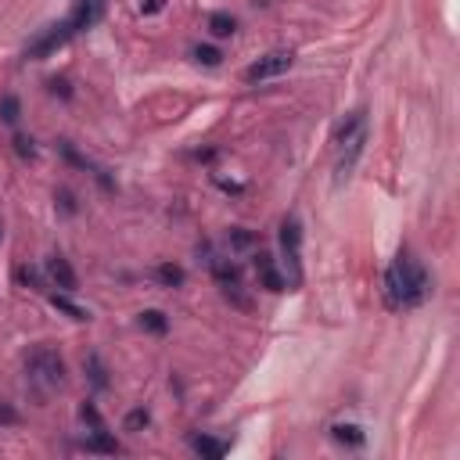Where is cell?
<instances>
[{
  "label": "cell",
  "instance_id": "1",
  "mask_svg": "<svg viewBox=\"0 0 460 460\" xmlns=\"http://www.w3.org/2000/svg\"><path fill=\"white\" fill-rule=\"evenodd\" d=\"M428 291H432V281L421 259H414L410 252H399L392 266L385 270V302L392 309H417L428 299Z\"/></svg>",
  "mask_w": 460,
  "mask_h": 460
},
{
  "label": "cell",
  "instance_id": "2",
  "mask_svg": "<svg viewBox=\"0 0 460 460\" xmlns=\"http://www.w3.org/2000/svg\"><path fill=\"white\" fill-rule=\"evenodd\" d=\"M104 8H108V0H76V8L68 11L65 22L44 29V33L26 47V54H29V58H47L50 50L65 47L72 36H80V33H86V29H94L101 18H104Z\"/></svg>",
  "mask_w": 460,
  "mask_h": 460
},
{
  "label": "cell",
  "instance_id": "3",
  "mask_svg": "<svg viewBox=\"0 0 460 460\" xmlns=\"http://www.w3.org/2000/svg\"><path fill=\"white\" fill-rule=\"evenodd\" d=\"M363 144H367V112L356 108V112H349L338 122V130H335V148H338L335 173H338V180H345L349 173L356 169V162L363 155Z\"/></svg>",
  "mask_w": 460,
  "mask_h": 460
},
{
  "label": "cell",
  "instance_id": "4",
  "mask_svg": "<svg viewBox=\"0 0 460 460\" xmlns=\"http://www.w3.org/2000/svg\"><path fill=\"white\" fill-rule=\"evenodd\" d=\"M26 381L33 392L40 396H50L54 389L65 385V360L54 345H36L29 360H26Z\"/></svg>",
  "mask_w": 460,
  "mask_h": 460
},
{
  "label": "cell",
  "instance_id": "5",
  "mask_svg": "<svg viewBox=\"0 0 460 460\" xmlns=\"http://www.w3.org/2000/svg\"><path fill=\"white\" fill-rule=\"evenodd\" d=\"M281 248H284V281L291 288L302 284V223L299 216H288L281 223Z\"/></svg>",
  "mask_w": 460,
  "mask_h": 460
},
{
  "label": "cell",
  "instance_id": "6",
  "mask_svg": "<svg viewBox=\"0 0 460 460\" xmlns=\"http://www.w3.org/2000/svg\"><path fill=\"white\" fill-rule=\"evenodd\" d=\"M295 65V50H270L263 54L259 62H252L245 68V83H266V80H277Z\"/></svg>",
  "mask_w": 460,
  "mask_h": 460
},
{
  "label": "cell",
  "instance_id": "7",
  "mask_svg": "<svg viewBox=\"0 0 460 460\" xmlns=\"http://www.w3.org/2000/svg\"><path fill=\"white\" fill-rule=\"evenodd\" d=\"M255 277H259V288H266V291H284L288 288L284 273L277 270V259H273L270 252H255Z\"/></svg>",
  "mask_w": 460,
  "mask_h": 460
},
{
  "label": "cell",
  "instance_id": "8",
  "mask_svg": "<svg viewBox=\"0 0 460 460\" xmlns=\"http://www.w3.org/2000/svg\"><path fill=\"white\" fill-rule=\"evenodd\" d=\"M47 277H50L54 288H62L65 295H72V291L80 288V277H76V270H72V263L65 255H50L47 259Z\"/></svg>",
  "mask_w": 460,
  "mask_h": 460
},
{
  "label": "cell",
  "instance_id": "9",
  "mask_svg": "<svg viewBox=\"0 0 460 460\" xmlns=\"http://www.w3.org/2000/svg\"><path fill=\"white\" fill-rule=\"evenodd\" d=\"M212 277H216V284L223 288V295L230 299H237V291H241V273H237V266L234 263H227V259H212ZM241 302V299H237Z\"/></svg>",
  "mask_w": 460,
  "mask_h": 460
},
{
  "label": "cell",
  "instance_id": "10",
  "mask_svg": "<svg viewBox=\"0 0 460 460\" xmlns=\"http://www.w3.org/2000/svg\"><path fill=\"white\" fill-rule=\"evenodd\" d=\"M331 439L342 443V446H353V450H360L367 443V435H363L360 425H331Z\"/></svg>",
  "mask_w": 460,
  "mask_h": 460
},
{
  "label": "cell",
  "instance_id": "11",
  "mask_svg": "<svg viewBox=\"0 0 460 460\" xmlns=\"http://www.w3.org/2000/svg\"><path fill=\"white\" fill-rule=\"evenodd\" d=\"M86 450H90V453H119V443H116V439L108 435L104 428H98V432H90Z\"/></svg>",
  "mask_w": 460,
  "mask_h": 460
},
{
  "label": "cell",
  "instance_id": "12",
  "mask_svg": "<svg viewBox=\"0 0 460 460\" xmlns=\"http://www.w3.org/2000/svg\"><path fill=\"white\" fill-rule=\"evenodd\" d=\"M209 33H212V36H219V40H227V36H234V33H237V22H234L230 15L216 11V15H209Z\"/></svg>",
  "mask_w": 460,
  "mask_h": 460
},
{
  "label": "cell",
  "instance_id": "13",
  "mask_svg": "<svg viewBox=\"0 0 460 460\" xmlns=\"http://www.w3.org/2000/svg\"><path fill=\"white\" fill-rule=\"evenodd\" d=\"M194 453L219 460V457L227 453V443H219V439H209V435H198V439H194Z\"/></svg>",
  "mask_w": 460,
  "mask_h": 460
},
{
  "label": "cell",
  "instance_id": "14",
  "mask_svg": "<svg viewBox=\"0 0 460 460\" xmlns=\"http://www.w3.org/2000/svg\"><path fill=\"white\" fill-rule=\"evenodd\" d=\"M140 327H148L151 335H165V327H169V324H165V317L158 309H148V313H140Z\"/></svg>",
  "mask_w": 460,
  "mask_h": 460
},
{
  "label": "cell",
  "instance_id": "15",
  "mask_svg": "<svg viewBox=\"0 0 460 460\" xmlns=\"http://www.w3.org/2000/svg\"><path fill=\"white\" fill-rule=\"evenodd\" d=\"M148 425H151V414L144 410V407H137V410L126 414V432H140V428H148Z\"/></svg>",
  "mask_w": 460,
  "mask_h": 460
},
{
  "label": "cell",
  "instance_id": "16",
  "mask_svg": "<svg viewBox=\"0 0 460 460\" xmlns=\"http://www.w3.org/2000/svg\"><path fill=\"white\" fill-rule=\"evenodd\" d=\"M158 281H162V284H169V288H180V284H183V270L165 263V266H158Z\"/></svg>",
  "mask_w": 460,
  "mask_h": 460
},
{
  "label": "cell",
  "instance_id": "17",
  "mask_svg": "<svg viewBox=\"0 0 460 460\" xmlns=\"http://www.w3.org/2000/svg\"><path fill=\"white\" fill-rule=\"evenodd\" d=\"M80 417H83V425H90V432L104 428V421H101V414H98L94 403H83V407H80Z\"/></svg>",
  "mask_w": 460,
  "mask_h": 460
},
{
  "label": "cell",
  "instance_id": "18",
  "mask_svg": "<svg viewBox=\"0 0 460 460\" xmlns=\"http://www.w3.org/2000/svg\"><path fill=\"white\" fill-rule=\"evenodd\" d=\"M191 54H194V62H201V65H209V68H212V65H219V62H223V54H219L216 47H194Z\"/></svg>",
  "mask_w": 460,
  "mask_h": 460
},
{
  "label": "cell",
  "instance_id": "19",
  "mask_svg": "<svg viewBox=\"0 0 460 460\" xmlns=\"http://www.w3.org/2000/svg\"><path fill=\"white\" fill-rule=\"evenodd\" d=\"M18 112H22V104H18L15 94H8L4 104H0V119H4V122H18Z\"/></svg>",
  "mask_w": 460,
  "mask_h": 460
},
{
  "label": "cell",
  "instance_id": "20",
  "mask_svg": "<svg viewBox=\"0 0 460 460\" xmlns=\"http://www.w3.org/2000/svg\"><path fill=\"white\" fill-rule=\"evenodd\" d=\"M86 371H90V381H94L98 389H104V385H108L104 367H101V360H98V356H86Z\"/></svg>",
  "mask_w": 460,
  "mask_h": 460
},
{
  "label": "cell",
  "instance_id": "21",
  "mask_svg": "<svg viewBox=\"0 0 460 460\" xmlns=\"http://www.w3.org/2000/svg\"><path fill=\"white\" fill-rule=\"evenodd\" d=\"M50 302H54V306H58V309H65V313H68V317H72V320H86V309H80L76 302H68L65 295H54Z\"/></svg>",
  "mask_w": 460,
  "mask_h": 460
},
{
  "label": "cell",
  "instance_id": "22",
  "mask_svg": "<svg viewBox=\"0 0 460 460\" xmlns=\"http://www.w3.org/2000/svg\"><path fill=\"white\" fill-rule=\"evenodd\" d=\"M162 4H165V0H144L140 11H144V15H155V11H162Z\"/></svg>",
  "mask_w": 460,
  "mask_h": 460
},
{
  "label": "cell",
  "instance_id": "23",
  "mask_svg": "<svg viewBox=\"0 0 460 460\" xmlns=\"http://www.w3.org/2000/svg\"><path fill=\"white\" fill-rule=\"evenodd\" d=\"M15 144H18V151H22V155H33V140H26V137H18Z\"/></svg>",
  "mask_w": 460,
  "mask_h": 460
}]
</instances>
